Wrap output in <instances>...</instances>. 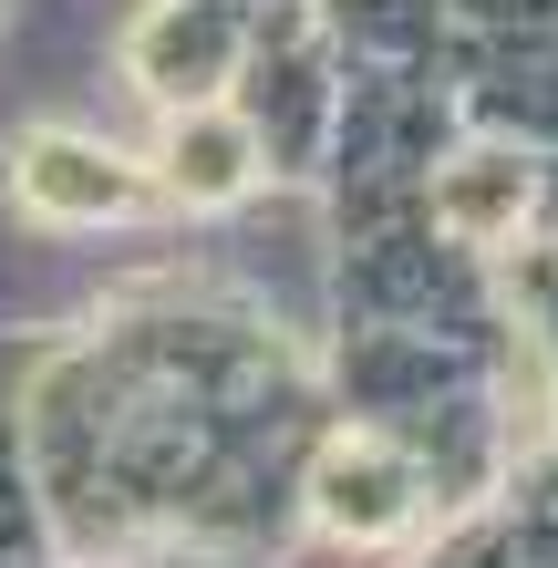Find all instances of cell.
<instances>
[{
	"label": "cell",
	"instance_id": "277c9868",
	"mask_svg": "<svg viewBox=\"0 0 558 568\" xmlns=\"http://www.w3.org/2000/svg\"><path fill=\"white\" fill-rule=\"evenodd\" d=\"M445 227L455 239H497V227H517V207H528V176H517L507 155H476L466 176H445Z\"/></svg>",
	"mask_w": 558,
	"mask_h": 568
},
{
	"label": "cell",
	"instance_id": "6da1fadb",
	"mask_svg": "<svg viewBox=\"0 0 558 568\" xmlns=\"http://www.w3.org/2000/svg\"><path fill=\"white\" fill-rule=\"evenodd\" d=\"M11 196H21V217H42V227H104V217H145L155 176L135 155H114L104 135L31 124V135L11 145Z\"/></svg>",
	"mask_w": 558,
	"mask_h": 568
},
{
	"label": "cell",
	"instance_id": "7a4b0ae2",
	"mask_svg": "<svg viewBox=\"0 0 558 568\" xmlns=\"http://www.w3.org/2000/svg\"><path fill=\"white\" fill-rule=\"evenodd\" d=\"M414 465L383 445V434H342L332 455H321V476H311V517L332 527V538H393V527L414 517Z\"/></svg>",
	"mask_w": 558,
	"mask_h": 568
},
{
	"label": "cell",
	"instance_id": "3957f363",
	"mask_svg": "<svg viewBox=\"0 0 558 568\" xmlns=\"http://www.w3.org/2000/svg\"><path fill=\"white\" fill-rule=\"evenodd\" d=\"M258 186V135L227 104H186L166 124V155H155V196L176 207H227V196Z\"/></svg>",
	"mask_w": 558,
	"mask_h": 568
}]
</instances>
